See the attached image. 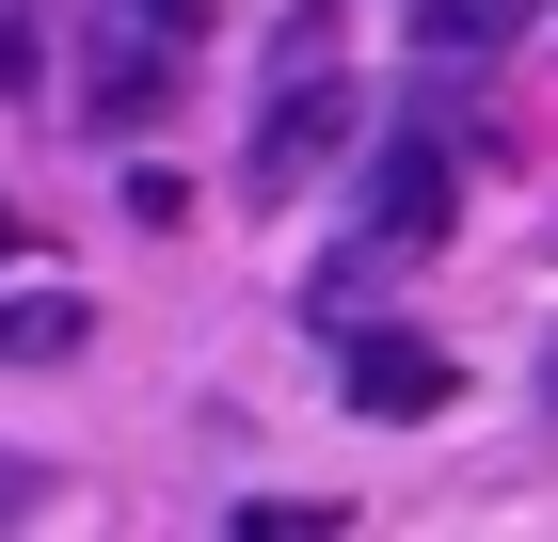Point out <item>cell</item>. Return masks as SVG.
I'll return each instance as SVG.
<instances>
[{
	"mask_svg": "<svg viewBox=\"0 0 558 542\" xmlns=\"http://www.w3.org/2000/svg\"><path fill=\"white\" fill-rule=\"evenodd\" d=\"M336 527H351L336 495H256V510H240V542H336Z\"/></svg>",
	"mask_w": 558,
	"mask_h": 542,
	"instance_id": "6",
	"label": "cell"
},
{
	"mask_svg": "<svg viewBox=\"0 0 558 542\" xmlns=\"http://www.w3.org/2000/svg\"><path fill=\"white\" fill-rule=\"evenodd\" d=\"M543 415H558V368H543Z\"/></svg>",
	"mask_w": 558,
	"mask_h": 542,
	"instance_id": "9",
	"label": "cell"
},
{
	"mask_svg": "<svg viewBox=\"0 0 558 542\" xmlns=\"http://www.w3.org/2000/svg\"><path fill=\"white\" fill-rule=\"evenodd\" d=\"M351 128H367V96L336 81V33L303 16V33H288V64H271V112H256V144H240V176H256V208L319 192V176L351 160Z\"/></svg>",
	"mask_w": 558,
	"mask_h": 542,
	"instance_id": "1",
	"label": "cell"
},
{
	"mask_svg": "<svg viewBox=\"0 0 558 542\" xmlns=\"http://www.w3.org/2000/svg\"><path fill=\"white\" fill-rule=\"evenodd\" d=\"M129 16H160V33H175V48H192V33H208V0H129Z\"/></svg>",
	"mask_w": 558,
	"mask_h": 542,
	"instance_id": "7",
	"label": "cell"
},
{
	"mask_svg": "<svg viewBox=\"0 0 558 542\" xmlns=\"http://www.w3.org/2000/svg\"><path fill=\"white\" fill-rule=\"evenodd\" d=\"M430 240H447V160L399 128L384 160H367V192H351V240L319 255V320H367V288H384L399 255H430Z\"/></svg>",
	"mask_w": 558,
	"mask_h": 542,
	"instance_id": "2",
	"label": "cell"
},
{
	"mask_svg": "<svg viewBox=\"0 0 558 542\" xmlns=\"http://www.w3.org/2000/svg\"><path fill=\"white\" fill-rule=\"evenodd\" d=\"M81 288H16V303H0V368H64V351H81Z\"/></svg>",
	"mask_w": 558,
	"mask_h": 542,
	"instance_id": "4",
	"label": "cell"
},
{
	"mask_svg": "<svg viewBox=\"0 0 558 542\" xmlns=\"http://www.w3.org/2000/svg\"><path fill=\"white\" fill-rule=\"evenodd\" d=\"M33 495H48V479H33V462H0V510H33Z\"/></svg>",
	"mask_w": 558,
	"mask_h": 542,
	"instance_id": "8",
	"label": "cell"
},
{
	"mask_svg": "<svg viewBox=\"0 0 558 542\" xmlns=\"http://www.w3.org/2000/svg\"><path fill=\"white\" fill-rule=\"evenodd\" d=\"M351 399L367 415H447V351L430 335H351Z\"/></svg>",
	"mask_w": 558,
	"mask_h": 542,
	"instance_id": "3",
	"label": "cell"
},
{
	"mask_svg": "<svg viewBox=\"0 0 558 542\" xmlns=\"http://www.w3.org/2000/svg\"><path fill=\"white\" fill-rule=\"evenodd\" d=\"M511 33H543V0H430V64H495Z\"/></svg>",
	"mask_w": 558,
	"mask_h": 542,
	"instance_id": "5",
	"label": "cell"
}]
</instances>
